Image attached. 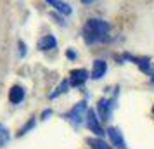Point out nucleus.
I'll return each instance as SVG.
<instances>
[{
  "mask_svg": "<svg viewBox=\"0 0 154 149\" xmlns=\"http://www.w3.org/2000/svg\"><path fill=\"white\" fill-rule=\"evenodd\" d=\"M111 31V24L102 21V19H88L83 29V38L87 43H97V42H107L109 36L107 33Z\"/></svg>",
  "mask_w": 154,
  "mask_h": 149,
  "instance_id": "1",
  "label": "nucleus"
},
{
  "mask_svg": "<svg viewBox=\"0 0 154 149\" xmlns=\"http://www.w3.org/2000/svg\"><path fill=\"white\" fill-rule=\"evenodd\" d=\"M87 114H88V106H87V102L83 101V102H78L76 106L71 109L69 114H68V118H69L75 125H82V123L87 121V118H85Z\"/></svg>",
  "mask_w": 154,
  "mask_h": 149,
  "instance_id": "2",
  "label": "nucleus"
},
{
  "mask_svg": "<svg viewBox=\"0 0 154 149\" xmlns=\"http://www.w3.org/2000/svg\"><path fill=\"white\" fill-rule=\"evenodd\" d=\"M88 80V71L80 68V70H73L69 73V85L71 87H82Z\"/></svg>",
  "mask_w": 154,
  "mask_h": 149,
  "instance_id": "3",
  "label": "nucleus"
},
{
  "mask_svg": "<svg viewBox=\"0 0 154 149\" xmlns=\"http://www.w3.org/2000/svg\"><path fill=\"white\" fill-rule=\"evenodd\" d=\"M87 127L90 128L95 135H99V137L104 135V130H102L100 123H99V118L95 116V113H94L92 109H88V114H87Z\"/></svg>",
  "mask_w": 154,
  "mask_h": 149,
  "instance_id": "4",
  "label": "nucleus"
},
{
  "mask_svg": "<svg viewBox=\"0 0 154 149\" xmlns=\"http://www.w3.org/2000/svg\"><path fill=\"white\" fill-rule=\"evenodd\" d=\"M107 135H109V139H111V142H112V146H114V147L126 149V142H125V139H123L121 132H119V128L111 127L109 130H107Z\"/></svg>",
  "mask_w": 154,
  "mask_h": 149,
  "instance_id": "5",
  "label": "nucleus"
},
{
  "mask_svg": "<svg viewBox=\"0 0 154 149\" xmlns=\"http://www.w3.org/2000/svg\"><path fill=\"white\" fill-rule=\"evenodd\" d=\"M111 102L107 99H99L97 102V113H99V118L102 121H107L109 116H111Z\"/></svg>",
  "mask_w": 154,
  "mask_h": 149,
  "instance_id": "6",
  "label": "nucleus"
},
{
  "mask_svg": "<svg viewBox=\"0 0 154 149\" xmlns=\"http://www.w3.org/2000/svg\"><path fill=\"white\" fill-rule=\"evenodd\" d=\"M9 101L12 104H19L24 101V88L21 85H14L11 90H9Z\"/></svg>",
  "mask_w": 154,
  "mask_h": 149,
  "instance_id": "7",
  "label": "nucleus"
},
{
  "mask_svg": "<svg viewBox=\"0 0 154 149\" xmlns=\"http://www.w3.org/2000/svg\"><path fill=\"white\" fill-rule=\"evenodd\" d=\"M106 71H107V64H106V61L99 59V61L94 63V68H92V78L94 80H100L106 75Z\"/></svg>",
  "mask_w": 154,
  "mask_h": 149,
  "instance_id": "8",
  "label": "nucleus"
},
{
  "mask_svg": "<svg viewBox=\"0 0 154 149\" xmlns=\"http://www.w3.org/2000/svg\"><path fill=\"white\" fill-rule=\"evenodd\" d=\"M56 47H57V40L54 35H45L38 42V49L40 50H52V49H56Z\"/></svg>",
  "mask_w": 154,
  "mask_h": 149,
  "instance_id": "9",
  "label": "nucleus"
},
{
  "mask_svg": "<svg viewBox=\"0 0 154 149\" xmlns=\"http://www.w3.org/2000/svg\"><path fill=\"white\" fill-rule=\"evenodd\" d=\"M47 4H49V5H52V7L56 9V11L63 12L64 16H69V14H71V11H73V9H71L68 4H66V2H59V0H49Z\"/></svg>",
  "mask_w": 154,
  "mask_h": 149,
  "instance_id": "10",
  "label": "nucleus"
},
{
  "mask_svg": "<svg viewBox=\"0 0 154 149\" xmlns=\"http://www.w3.org/2000/svg\"><path fill=\"white\" fill-rule=\"evenodd\" d=\"M128 59L135 61L137 66H139L144 73H149V71H151V64H149V59H147V57H130V56H128Z\"/></svg>",
  "mask_w": 154,
  "mask_h": 149,
  "instance_id": "11",
  "label": "nucleus"
},
{
  "mask_svg": "<svg viewBox=\"0 0 154 149\" xmlns=\"http://www.w3.org/2000/svg\"><path fill=\"white\" fill-rule=\"evenodd\" d=\"M87 142L90 144L92 149H112L111 146H107L104 141H100V139H97V137H90V139H87Z\"/></svg>",
  "mask_w": 154,
  "mask_h": 149,
  "instance_id": "12",
  "label": "nucleus"
},
{
  "mask_svg": "<svg viewBox=\"0 0 154 149\" xmlns=\"http://www.w3.org/2000/svg\"><path fill=\"white\" fill-rule=\"evenodd\" d=\"M9 139H11V137H9L7 128H5L4 125H2V123H0V147H4V146H5V144L9 142Z\"/></svg>",
  "mask_w": 154,
  "mask_h": 149,
  "instance_id": "13",
  "label": "nucleus"
},
{
  "mask_svg": "<svg viewBox=\"0 0 154 149\" xmlns=\"http://www.w3.org/2000/svg\"><path fill=\"white\" fill-rule=\"evenodd\" d=\"M68 87H69V82H68V80H64L63 83H61V87H59V88H56V92H52V94H50V99H56L57 95L64 94L66 90H68Z\"/></svg>",
  "mask_w": 154,
  "mask_h": 149,
  "instance_id": "14",
  "label": "nucleus"
},
{
  "mask_svg": "<svg viewBox=\"0 0 154 149\" xmlns=\"http://www.w3.org/2000/svg\"><path fill=\"white\" fill-rule=\"evenodd\" d=\"M66 56L69 57V59H75V57H76V52H75V50H68V52H66Z\"/></svg>",
  "mask_w": 154,
  "mask_h": 149,
  "instance_id": "15",
  "label": "nucleus"
},
{
  "mask_svg": "<svg viewBox=\"0 0 154 149\" xmlns=\"http://www.w3.org/2000/svg\"><path fill=\"white\" fill-rule=\"evenodd\" d=\"M151 82H152V83H154V73H152V78H151Z\"/></svg>",
  "mask_w": 154,
  "mask_h": 149,
  "instance_id": "16",
  "label": "nucleus"
},
{
  "mask_svg": "<svg viewBox=\"0 0 154 149\" xmlns=\"http://www.w3.org/2000/svg\"><path fill=\"white\" fill-rule=\"evenodd\" d=\"M152 113H154V107H152Z\"/></svg>",
  "mask_w": 154,
  "mask_h": 149,
  "instance_id": "17",
  "label": "nucleus"
}]
</instances>
